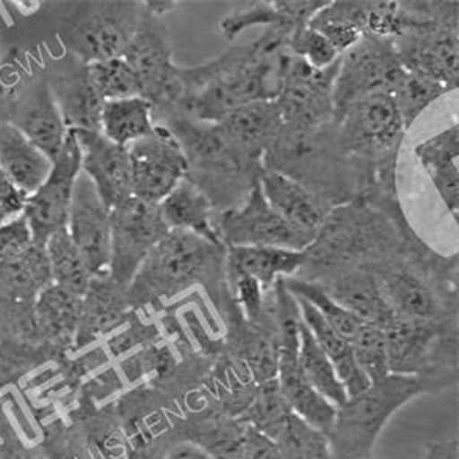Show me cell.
I'll return each instance as SVG.
<instances>
[{"label":"cell","mask_w":459,"mask_h":459,"mask_svg":"<svg viewBox=\"0 0 459 459\" xmlns=\"http://www.w3.org/2000/svg\"><path fill=\"white\" fill-rule=\"evenodd\" d=\"M300 328H287L279 334L277 385L283 400L296 417L318 432L328 433L334 423L337 407L316 391L299 366Z\"/></svg>","instance_id":"cell-16"},{"label":"cell","mask_w":459,"mask_h":459,"mask_svg":"<svg viewBox=\"0 0 459 459\" xmlns=\"http://www.w3.org/2000/svg\"><path fill=\"white\" fill-rule=\"evenodd\" d=\"M216 125L233 146L264 161L281 134L282 118L276 100H273L242 106Z\"/></svg>","instance_id":"cell-22"},{"label":"cell","mask_w":459,"mask_h":459,"mask_svg":"<svg viewBox=\"0 0 459 459\" xmlns=\"http://www.w3.org/2000/svg\"><path fill=\"white\" fill-rule=\"evenodd\" d=\"M53 283L83 298L94 277L79 247L74 244L68 229H60L45 244Z\"/></svg>","instance_id":"cell-32"},{"label":"cell","mask_w":459,"mask_h":459,"mask_svg":"<svg viewBox=\"0 0 459 459\" xmlns=\"http://www.w3.org/2000/svg\"><path fill=\"white\" fill-rule=\"evenodd\" d=\"M411 236L409 225L392 220L365 199L340 204L305 250L307 261L294 277L322 283L351 268H374L400 251Z\"/></svg>","instance_id":"cell-2"},{"label":"cell","mask_w":459,"mask_h":459,"mask_svg":"<svg viewBox=\"0 0 459 459\" xmlns=\"http://www.w3.org/2000/svg\"><path fill=\"white\" fill-rule=\"evenodd\" d=\"M335 302L366 324L383 328L394 317L372 266H357L317 283Z\"/></svg>","instance_id":"cell-21"},{"label":"cell","mask_w":459,"mask_h":459,"mask_svg":"<svg viewBox=\"0 0 459 459\" xmlns=\"http://www.w3.org/2000/svg\"><path fill=\"white\" fill-rule=\"evenodd\" d=\"M283 459H333L326 435L292 413L276 439Z\"/></svg>","instance_id":"cell-38"},{"label":"cell","mask_w":459,"mask_h":459,"mask_svg":"<svg viewBox=\"0 0 459 459\" xmlns=\"http://www.w3.org/2000/svg\"><path fill=\"white\" fill-rule=\"evenodd\" d=\"M127 151L136 198L160 204L187 177L186 153L166 126L155 125L151 135L134 143Z\"/></svg>","instance_id":"cell-13"},{"label":"cell","mask_w":459,"mask_h":459,"mask_svg":"<svg viewBox=\"0 0 459 459\" xmlns=\"http://www.w3.org/2000/svg\"><path fill=\"white\" fill-rule=\"evenodd\" d=\"M13 218H16V216L11 213L10 210L6 209L5 205L0 204V225L5 224V222L13 220Z\"/></svg>","instance_id":"cell-47"},{"label":"cell","mask_w":459,"mask_h":459,"mask_svg":"<svg viewBox=\"0 0 459 459\" xmlns=\"http://www.w3.org/2000/svg\"><path fill=\"white\" fill-rule=\"evenodd\" d=\"M121 57L135 71L142 84V97L151 101L153 115H168L181 97V83L179 66L173 63L172 43L161 16L146 8L140 27Z\"/></svg>","instance_id":"cell-9"},{"label":"cell","mask_w":459,"mask_h":459,"mask_svg":"<svg viewBox=\"0 0 459 459\" xmlns=\"http://www.w3.org/2000/svg\"><path fill=\"white\" fill-rule=\"evenodd\" d=\"M239 459H283L276 441L247 424Z\"/></svg>","instance_id":"cell-42"},{"label":"cell","mask_w":459,"mask_h":459,"mask_svg":"<svg viewBox=\"0 0 459 459\" xmlns=\"http://www.w3.org/2000/svg\"><path fill=\"white\" fill-rule=\"evenodd\" d=\"M0 168L22 194L31 196L47 181L53 161L17 126L0 121Z\"/></svg>","instance_id":"cell-25"},{"label":"cell","mask_w":459,"mask_h":459,"mask_svg":"<svg viewBox=\"0 0 459 459\" xmlns=\"http://www.w3.org/2000/svg\"><path fill=\"white\" fill-rule=\"evenodd\" d=\"M89 75L94 80L106 101L142 97V84L135 71L123 57L88 63Z\"/></svg>","instance_id":"cell-37"},{"label":"cell","mask_w":459,"mask_h":459,"mask_svg":"<svg viewBox=\"0 0 459 459\" xmlns=\"http://www.w3.org/2000/svg\"><path fill=\"white\" fill-rule=\"evenodd\" d=\"M162 459H216L213 455L194 443L192 439L173 446L162 456Z\"/></svg>","instance_id":"cell-45"},{"label":"cell","mask_w":459,"mask_h":459,"mask_svg":"<svg viewBox=\"0 0 459 459\" xmlns=\"http://www.w3.org/2000/svg\"><path fill=\"white\" fill-rule=\"evenodd\" d=\"M160 205L162 220L170 230H184L213 244H222L216 229V210L209 196L184 178Z\"/></svg>","instance_id":"cell-28"},{"label":"cell","mask_w":459,"mask_h":459,"mask_svg":"<svg viewBox=\"0 0 459 459\" xmlns=\"http://www.w3.org/2000/svg\"><path fill=\"white\" fill-rule=\"evenodd\" d=\"M307 261L305 251L274 247H227V277L246 274L256 279L264 291H270L279 279L298 274Z\"/></svg>","instance_id":"cell-26"},{"label":"cell","mask_w":459,"mask_h":459,"mask_svg":"<svg viewBox=\"0 0 459 459\" xmlns=\"http://www.w3.org/2000/svg\"><path fill=\"white\" fill-rule=\"evenodd\" d=\"M82 303L83 298L54 283L45 288L34 302L37 331L54 343H74L79 331Z\"/></svg>","instance_id":"cell-30"},{"label":"cell","mask_w":459,"mask_h":459,"mask_svg":"<svg viewBox=\"0 0 459 459\" xmlns=\"http://www.w3.org/2000/svg\"><path fill=\"white\" fill-rule=\"evenodd\" d=\"M32 244L31 229L23 213L0 225V264L21 256Z\"/></svg>","instance_id":"cell-41"},{"label":"cell","mask_w":459,"mask_h":459,"mask_svg":"<svg viewBox=\"0 0 459 459\" xmlns=\"http://www.w3.org/2000/svg\"><path fill=\"white\" fill-rule=\"evenodd\" d=\"M287 48L290 53L302 58L316 69L329 68L340 58V53L333 47V43L309 25L292 32L288 37Z\"/></svg>","instance_id":"cell-40"},{"label":"cell","mask_w":459,"mask_h":459,"mask_svg":"<svg viewBox=\"0 0 459 459\" xmlns=\"http://www.w3.org/2000/svg\"><path fill=\"white\" fill-rule=\"evenodd\" d=\"M82 149L86 173L110 210L134 196L131 157L127 147L115 144L101 132L74 131Z\"/></svg>","instance_id":"cell-17"},{"label":"cell","mask_w":459,"mask_h":459,"mask_svg":"<svg viewBox=\"0 0 459 459\" xmlns=\"http://www.w3.org/2000/svg\"><path fill=\"white\" fill-rule=\"evenodd\" d=\"M444 387L449 385L430 376L389 374L374 381L337 407L334 423L326 433L333 459H371L377 439L398 409Z\"/></svg>","instance_id":"cell-5"},{"label":"cell","mask_w":459,"mask_h":459,"mask_svg":"<svg viewBox=\"0 0 459 459\" xmlns=\"http://www.w3.org/2000/svg\"><path fill=\"white\" fill-rule=\"evenodd\" d=\"M169 231L158 204L131 196L110 210L109 274L115 282L129 287L149 253Z\"/></svg>","instance_id":"cell-10"},{"label":"cell","mask_w":459,"mask_h":459,"mask_svg":"<svg viewBox=\"0 0 459 459\" xmlns=\"http://www.w3.org/2000/svg\"><path fill=\"white\" fill-rule=\"evenodd\" d=\"M339 60L316 69L287 51L282 60V88L276 99L282 129L276 142H296L316 135L334 120L333 84Z\"/></svg>","instance_id":"cell-7"},{"label":"cell","mask_w":459,"mask_h":459,"mask_svg":"<svg viewBox=\"0 0 459 459\" xmlns=\"http://www.w3.org/2000/svg\"><path fill=\"white\" fill-rule=\"evenodd\" d=\"M216 229L225 247H274L305 251L314 240L273 209L259 184L251 188L238 207L216 216Z\"/></svg>","instance_id":"cell-11"},{"label":"cell","mask_w":459,"mask_h":459,"mask_svg":"<svg viewBox=\"0 0 459 459\" xmlns=\"http://www.w3.org/2000/svg\"><path fill=\"white\" fill-rule=\"evenodd\" d=\"M403 73L404 66L392 39L361 37L340 56L333 84V123L360 100L377 94L391 95Z\"/></svg>","instance_id":"cell-8"},{"label":"cell","mask_w":459,"mask_h":459,"mask_svg":"<svg viewBox=\"0 0 459 459\" xmlns=\"http://www.w3.org/2000/svg\"><path fill=\"white\" fill-rule=\"evenodd\" d=\"M449 92L444 84L404 68L395 88L392 89L391 97L400 112L404 129L409 131L429 106Z\"/></svg>","instance_id":"cell-36"},{"label":"cell","mask_w":459,"mask_h":459,"mask_svg":"<svg viewBox=\"0 0 459 459\" xmlns=\"http://www.w3.org/2000/svg\"><path fill=\"white\" fill-rule=\"evenodd\" d=\"M27 199V195L22 194L21 190L11 183L4 169L0 168V204L5 205L14 216H19L23 213Z\"/></svg>","instance_id":"cell-44"},{"label":"cell","mask_w":459,"mask_h":459,"mask_svg":"<svg viewBox=\"0 0 459 459\" xmlns=\"http://www.w3.org/2000/svg\"><path fill=\"white\" fill-rule=\"evenodd\" d=\"M299 366L309 385L320 392L335 407L342 406L348 395L340 383L334 365L328 355L320 350L313 335L305 325H300V342H299Z\"/></svg>","instance_id":"cell-33"},{"label":"cell","mask_w":459,"mask_h":459,"mask_svg":"<svg viewBox=\"0 0 459 459\" xmlns=\"http://www.w3.org/2000/svg\"><path fill=\"white\" fill-rule=\"evenodd\" d=\"M351 348L357 365L360 366L361 371L365 372L371 383L391 374L387 361L386 340L380 326L363 325L360 333L351 342Z\"/></svg>","instance_id":"cell-39"},{"label":"cell","mask_w":459,"mask_h":459,"mask_svg":"<svg viewBox=\"0 0 459 459\" xmlns=\"http://www.w3.org/2000/svg\"><path fill=\"white\" fill-rule=\"evenodd\" d=\"M259 186L273 209L294 229L311 238L317 236L318 230L322 229L326 216L334 207L294 178L277 170L265 169Z\"/></svg>","instance_id":"cell-18"},{"label":"cell","mask_w":459,"mask_h":459,"mask_svg":"<svg viewBox=\"0 0 459 459\" xmlns=\"http://www.w3.org/2000/svg\"><path fill=\"white\" fill-rule=\"evenodd\" d=\"M66 229L94 276L109 272L110 209L83 172L74 186Z\"/></svg>","instance_id":"cell-15"},{"label":"cell","mask_w":459,"mask_h":459,"mask_svg":"<svg viewBox=\"0 0 459 459\" xmlns=\"http://www.w3.org/2000/svg\"><path fill=\"white\" fill-rule=\"evenodd\" d=\"M283 283L292 296L305 299L307 302L311 303L314 308L317 309L318 314L350 344L366 324L355 314L335 302L334 299L331 298L328 292L317 283L302 281L298 277H287L283 279Z\"/></svg>","instance_id":"cell-35"},{"label":"cell","mask_w":459,"mask_h":459,"mask_svg":"<svg viewBox=\"0 0 459 459\" xmlns=\"http://www.w3.org/2000/svg\"><path fill=\"white\" fill-rule=\"evenodd\" d=\"M227 247L213 244L201 236L170 230L149 253L132 282L127 299L132 309L161 305L203 287L220 308L227 285Z\"/></svg>","instance_id":"cell-3"},{"label":"cell","mask_w":459,"mask_h":459,"mask_svg":"<svg viewBox=\"0 0 459 459\" xmlns=\"http://www.w3.org/2000/svg\"><path fill=\"white\" fill-rule=\"evenodd\" d=\"M329 0H274L259 2L248 10L230 14L220 23L221 34L225 40L235 42L242 32L253 27L281 31L285 36L300 27L308 25L318 11L328 5Z\"/></svg>","instance_id":"cell-20"},{"label":"cell","mask_w":459,"mask_h":459,"mask_svg":"<svg viewBox=\"0 0 459 459\" xmlns=\"http://www.w3.org/2000/svg\"><path fill=\"white\" fill-rule=\"evenodd\" d=\"M426 459H458V439L428 444Z\"/></svg>","instance_id":"cell-46"},{"label":"cell","mask_w":459,"mask_h":459,"mask_svg":"<svg viewBox=\"0 0 459 459\" xmlns=\"http://www.w3.org/2000/svg\"><path fill=\"white\" fill-rule=\"evenodd\" d=\"M291 415V409L283 400L277 378H274L257 386L250 404L236 418L276 441Z\"/></svg>","instance_id":"cell-34"},{"label":"cell","mask_w":459,"mask_h":459,"mask_svg":"<svg viewBox=\"0 0 459 459\" xmlns=\"http://www.w3.org/2000/svg\"><path fill=\"white\" fill-rule=\"evenodd\" d=\"M162 126L183 147L188 164L186 178L209 196L216 212L238 207L259 184L264 161L233 146L218 125L175 117Z\"/></svg>","instance_id":"cell-4"},{"label":"cell","mask_w":459,"mask_h":459,"mask_svg":"<svg viewBox=\"0 0 459 459\" xmlns=\"http://www.w3.org/2000/svg\"><path fill=\"white\" fill-rule=\"evenodd\" d=\"M127 288L121 287L109 272L97 274L89 283L82 303V317L75 335V346L83 348L94 340L110 334L132 317Z\"/></svg>","instance_id":"cell-19"},{"label":"cell","mask_w":459,"mask_h":459,"mask_svg":"<svg viewBox=\"0 0 459 459\" xmlns=\"http://www.w3.org/2000/svg\"><path fill=\"white\" fill-rule=\"evenodd\" d=\"M155 129L153 106L143 97L106 101L101 112V134L123 147L151 135Z\"/></svg>","instance_id":"cell-31"},{"label":"cell","mask_w":459,"mask_h":459,"mask_svg":"<svg viewBox=\"0 0 459 459\" xmlns=\"http://www.w3.org/2000/svg\"><path fill=\"white\" fill-rule=\"evenodd\" d=\"M446 209L458 222L459 214V126L439 132L413 149Z\"/></svg>","instance_id":"cell-24"},{"label":"cell","mask_w":459,"mask_h":459,"mask_svg":"<svg viewBox=\"0 0 459 459\" xmlns=\"http://www.w3.org/2000/svg\"><path fill=\"white\" fill-rule=\"evenodd\" d=\"M48 88L68 131H101L106 100L89 75L88 63L79 71L54 80Z\"/></svg>","instance_id":"cell-23"},{"label":"cell","mask_w":459,"mask_h":459,"mask_svg":"<svg viewBox=\"0 0 459 459\" xmlns=\"http://www.w3.org/2000/svg\"><path fill=\"white\" fill-rule=\"evenodd\" d=\"M11 123L51 161L62 152L69 132L48 86L34 92Z\"/></svg>","instance_id":"cell-29"},{"label":"cell","mask_w":459,"mask_h":459,"mask_svg":"<svg viewBox=\"0 0 459 459\" xmlns=\"http://www.w3.org/2000/svg\"><path fill=\"white\" fill-rule=\"evenodd\" d=\"M158 333L160 331L155 325L132 322L129 328L110 342V350L114 351L117 355L123 354L140 344L151 343L152 340L157 339Z\"/></svg>","instance_id":"cell-43"},{"label":"cell","mask_w":459,"mask_h":459,"mask_svg":"<svg viewBox=\"0 0 459 459\" xmlns=\"http://www.w3.org/2000/svg\"><path fill=\"white\" fill-rule=\"evenodd\" d=\"M287 40L283 32L265 30L246 47H231L212 62L179 68L181 97L168 115L216 125L242 106L276 100Z\"/></svg>","instance_id":"cell-1"},{"label":"cell","mask_w":459,"mask_h":459,"mask_svg":"<svg viewBox=\"0 0 459 459\" xmlns=\"http://www.w3.org/2000/svg\"><path fill=\"white\" fill-rule=\"evenodd\" d=\"M82 172V149L74 131L68 132L63 149L53 161L47 181L28 196L23 216L31 229L32 242L45 247L48 239L68 224L74 186Z\"/></svg>","instance_id":"cell-12"},{"label":"cell","mask_w":459,"mask_h":459,"mask_svg":"<svg viewBox=\"0 0 459 459\" xmlns=\"http://www.w3.org/2000/svg\"><path fill=\"white\" fill-rule=\"evenodd\" d=\"M144 13L146 6L138 2L103 4L74 30V51L86 63L121 57Z\"/></svg>","instance_id":"cell-14"},{"label":"cell","mask_w":459,"mask_h":459,"mask_svg":"<svg viewBox=\"0 0 459 459\" xmlns=\"http://www.w3.org/2000/svg\"><path fill=\"white\" fill-rule=\"evenodd\" d=\"M296 300L303 325L308 328L316 343L334 365L337 377L348 398L355 397L366 391L371 386V380L361 371L360 366L357 365L351 344L318 314L311 303L302 298H296Z\"/></svg>","instance_id":"cell-27"},{"label":"cell","mask_w":459,"mask_h":459,"mask_svg":"<svg viewBox=\"0 0 459 459\" xmlns=\"http://www.w3.org/2000/svg\"><path fill=\"white\" fill-rule=\"evenodd\" d=\"M412 27L392 39L403 66L456 91L459 80L458 2H418Z\"/></svg>","instance_id":"cell-6"}]
</instances>
